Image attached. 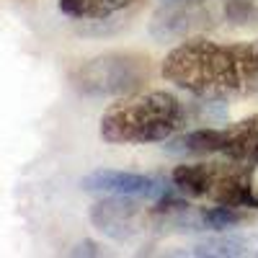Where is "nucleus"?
<instances>
[{
  "label": "nucleus",
  "instance_id": "obj_1",
  "mask_svg": "<svg viewBox=\"0 0 258 258\" xmlns=\"http://www.w3.org/2000/svg\"><path fill=\"white\" fill-rule=\"evenodd\" d=\"M160 75L176 88L207 101L258 96V39H188L165 54Z\"/></svg>",
  "mask_w": 258,
  "mask_h": 258
},
{
  "label": "nucleus",
  "instance_id": "obj_2",
  "mask_svg": "<svg viewBox=\"0 0 258 258\" xmlns=\"http://www.w3.org/2000/svg\"><path fill=\"white\" fill-rule=\"evenodd\" d=\"M220 103L183 101L170 91L129 93L101 114V137L111 145H153L178 135L188 121L222 119Z\"/></svg>",
  "mask_w": 258,
  "mask_h": 258
},
{
  "label": "nucleus",
  "instance_id": "obj_3",
  "mask_svg": "<svg viewBox=\"0 0 258 258\" xmlns=\"http://www.w3.org/2000/svg\"><path fill=\"white\" fill-rule=\"evenodd\" d=\"M173 188L191 199H207L212 204L258 209V183L253 165L248 163H191L178 165L170 173Z\"/></svg>",
  "mask_w": 258,
  "mask_h": 258
},
{
  "label": "nucleus",
  "instance_id": "obj_4",
  "mask_svg": "<svg viewBox=\"0 0 258 258\" xmlns=\"http://www.w3.org/2000/svg\"><path fill=\"white\" fill-rule=\"evenodd\" d=\"M150 80V59L137 52H106L70 73L73 88L83 96H129Z\"/></svg>",
  "mask_w": 258,
  "mask_h": 258
},
{
  "label": "nucleus",
  "instance_id": "obj_5",
  "mask_svg": "<svg viewBox=\"0 0 258 258\" xmlns=\"http://www.w3.org/2000/svg\"><path fill=\"white\" fill-rule=\"evenodd\" d=\"M173 155H222L225 160L258 165V114L230 126H204L165 140Z\"/></svg>",
  "mask_w": 258,
  "mask_h": 258
},
{
  "label": "nucleus",
  "instance_id": "obj_6",
  "mask_svg": "<svg viewBox=\"0 0 258 258\" xmlns=\"http://www.w3.org/2000/svg\"><path fill=\"white\" fill-rule=\"evenodd\" d=\"M83 191L88 194H101V197H129L140 202H158L160 197L173 191V186H168L165 181L155 176L145 173H129V170H111L101 168L88 173L80 181Z\"/></svg>",
  "mask_w": 258,
  "mask_h": 258
},
{
  "label": "nucleus",
  "instance_id": "obj_7",
  "mask_svg": "<svg viewBox=\"0 0 258 258\" xmlns=\"http://www.w3.org/2000/svg\"><path fill=\"white\" fill-rule=\"evenodd\" d=\"M140 199L129 197H106L103 202L91 207V222L98 232L114 240H129L142 230L145 212L137 204Z\"/></svg>",
  "mask_w": 258,
  "mask_h": 258
},
{
  "label": "nucleus",
  "instance_id": "obj_8",
  "mask_svg": "<svg viewBox=\"0 0 258 258\" xmlns=\"http://www.w3.org/2000/svg\"><path fill=\"white\" fill-rule=\"evenodd\" d=\"M132 3H137V0H59V11L70 18L98 21L129 8Z\"/></svg>",
  "mask_w": 258,
  "mask_h": 258
},
{
  "label": "nucleus",
  "instance_id": "obj_9",
  "mask_svg": "<svg viewBox=\"0 0 258 258\" xmlns=\"http://www.w3.org/2000/svg\"><path fill=\"white\" fill-rule=\"evenodd\" d=\"M194 255H250L255 250V240H248V238H230V235H225V238H212L207 243H199L197 248L191 250Z\"/></svg>",
  "mask_w": 258,
  "mask_h": 258
}]
</instances>
